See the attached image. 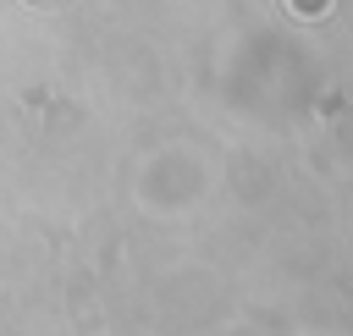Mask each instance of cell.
Returning a JSON list of instances; mask_svg holds the SVG:
<instances>
[{
	"label": "cell",
	"mask_w": 353,
	"mask_h": 336,
	"mask_svg": "<svg viewBox=\"0 0 353 336\" xmlns=\"http://www.w3.org/2000/svg\"><path fill=\"white\" fill-rule=\"evenodd\" d=\"M298 11H320V0H303V6H298Z\"/></svg>",
	"instance_id": "1"
}]
</instances>
